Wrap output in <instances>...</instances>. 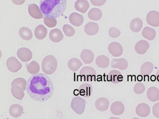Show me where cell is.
Returning a JSON list of instances; mask_svg holds the SVG:
<instances>
[{
    "label": "cell",
    "instance_id": "cell-1",
    "mask_svg": "<svg viewBox=\"0 0 159 119\" xmlns=\"http://www.w3.org/2000/svg\"><path fill=\"white\" fill-rule=\"evenodd\" d=\"M27 82L28 94L35 101L44 102L52 96L53 84L47 75L38 73L32 75Z\"/></svg>",
    "mask_w": 159,
    "mask_h": 119
},
{
    "label": "cell",
    "instance_id": "cell-2",
    "mask_svg": "<svg viewBox=\"0 0 159 119\" xmlns=\"http://www.w3.org/2000/svg\"><path fill=\"white\" fill-rule=\"evenodd\" d=\"M67 0H40V8L45 17L57 18L66 10Z\"/></svg>",
    "mask_w": 159,
    "mask_h": 119
},
{
    "label": "cell",
    "instance_id": "cell-3",
    "mask_svg": "<svg viewBox=\"0 0 159 119\" xmlns=\"http://www.w3.org/2000/svg\"><path fill=\"white\" fill-rule=\"evenodd\" d=\"M57 67V60L54 56L49 55L43 60L42 68L43 72L47 75H51L54 73Z\"/></svg>",
    "mask_w": 159,
    "mask_h": 119
},
{
    "label": "cell",
    "instance_id": "cell-4",
    "mask_svg": "<svg viewBox=\"0 0 159 119\" xmlns=\"http://www.w3.org/2000/svg\"><path fill=\"white\" fill-rule=\"evenodd\" d=\"M86 101L82 98L75 97L72 98L70 104L72 109L78 114H82L85 110Z\"/></svg>",
    "mask_w": 159,
    "mask_h": 119
},
{
    "label": "cell",
    "instance_id": "cell-5",
    "mask_svg": "<svg viewBox=\"0 0 159 119\" xmlns=\"http://www.w3.org/2000/svg\"><path fill=\"white\" fill-rule=\"evenodd\" d=\"M80 76L84 81H94L96 80V72L92 67L86 66L82 68L80 72Z\"/></svg>",
    "mask_w": 159,
    "mask_h": 119
},
{
    "label": "cell",
    "instance_id": "cell-6",
    "mask_svg": "<svg viewBox=\"0 0 159 119\" xmlns=\"http://www.w3.org/2000/svg\"><path fill=\"white\" fill-rule=\"evenodd\" d=\"M7 68L11 72H15L19 71L22 67L21 62H19L16 57H9L6 61Z\"/></svg>",
    "mask_w": 159,
    "mask_h": 119
},
{
    "label": "cell",
    "instance_id": "cell-7",
    "mask_svg": "<svg viewBox=\"0 0 159 119\" xmlns=\"http://www.w3.org/2000/svg\"><path fill=\"white\" fill-rule=\"evenodd\" d=\"M17 56L22 62L26 63L32 59L33 54L29 49L23 47L17 50Z\"/></svg>",
    "mask_w": 159,
    "mask_h": 119
},
{
    "label": "cell",
    "instance_id": "cell-8",
    "mask_svg": "<svg viewBox=\"0 0 159 119\" xmlns=\"http://www.w3.org/2000/svg\"><path fill=\"white\" fill-rule=\"evenodd\" d=\"M148 24L151 26H159V13L155 11H151L148 13L146 17Z\"/></svg>",
    "mask_w": 159,
    "mask_h": 119
},
{
    "label": "cell",
    "instance_id": "cell-9",
    "mask_svg": "<svg viewBox=\"0 0 159 119\" xmlns=\"http://www.w3.org/2000/svg\"><path fill=\"white\" fill-rule=\"evenodd\" d=\"M108 51L110 53L115 57L121 56L123 53L122 46L116 42L110 43L108 45Z\"/></svg>",
    "mask_w": 159,
    "mask_h": 119
},
{
    "label": "cell",
    "instance_id": "cell-10",
    "mask_svg": "<svg viewBox=\"0 0 159 119\" xmlns=\"http://www.w3.org/2000/svg\"><path fill=\"white\" fill-rule=\"evenodd\" d=\"M111 66L112 68L118 69L120 70H126L128 66V63L126 59L124 58H114L111 60Z\"/></svg>",
    "mask_w": 159,
    "mask_h": 119
},
{
    "label": "cell",
    "instance_id": "cell-11",
    "mask_svg": "<svg viewBox=\"0 0 159 119\" xmlns=\"http://www.w3.org/2000/svg\"><path fill=\"white\" fill-rule=\"evenodd\" d=\"M28 11L30 15L36 19H42L43 15L39 6L35 3L28 5Z\"/></svg>",
    "mask_w": 159,
    "mask_h": 119
},
{
    "label": "cell",
    "instance_id": "cell-12",
    "mask_svg": "<svg viewBox=\"0 0 159 119\" xmlns=\"http://www.w3.org/2000/svg\"><path fill=\"white\" fill-rule=\"evenodd\" d=\"M135 111L138 116L142 118H145L148 116L150 113L151 109L148 104L142 103L137 106Z\"/></svg>",
    "mask_w": 159,
    "mask_h": 119
},
{
    "label": "cell",
    "instance_id": "cell-13",
    "mask_svg": "<svg viewBox=\"0 0 159 119\" xmlns=\"http://www.w3.org/2000/svg\"><path fill=\"white\" fill-rule=\"evenodd\" d=\"M107 80L108 81L116 84L122 81L123 77L121 73L119 71L113 70L109 72L107 76Z\"/></svg>",
    "mask_w": 159,
    "mask_h": 119
},
{
    "label": "cell",
    "instance_id": "cell-14",
    "mask_svg": "<svg viewBox=\"0 0 159 119\" xmlns=\"http://www.w3.org/2000/svg\"><path fill=\"white\" fill-rule=\"evenodd\" d=\"M149 48V43L144 40L138 42L134 47L135 51L139 55H143L146 53Z\"/></svg>",
    "mask_w": 159,
    "mask_h": 119
},
{
    "label": "cell",
    "instance_id": "cell-15",
    "mask_svg": "<svg viewBox=\"0 0 159 119\" xmlns=\"http://www.w3.org/2000/svg\"><path fill=\"white\" fill-rule=\"evenodd\" d=\"M111 112L115 115H120L125 111V106L120 101H115L112 103L110 108Z\"/></svg>",
    "mask_w": 159,
    "mask_h": 119
},
{
    "label": "cell",
    "instance_id": "cell-16",
    "mask_svg": "<svg viewBox=\"0 0 159 119\" xmlns=\"http://www.w3.org/2000/svg\"><path fill=\"white\" fill-rule=\"evenodd\" d=\"M93 87L90 84H83L79 87V94L84 97H90L93 93Z\"/></svg>",
    "mask_w": 159,
    "mask_h": 119
},
{
    "label": "cell",
    "instance_id": "cell-17",
    "mask_svg": "<svg viewBox=\"0 0 159 119\" xmlns=\"http://www.w3.org/2000/svg\"><path fill=\"white\" fill-rule=\"evenodd\" d=\"M109 101L106 98L101 97L97 99L95 102V107L99 111L105 112L108 109Z\"/></svg>",
    "mask_w": 159,
    "mask_h": 119
},
{
    "label": "cell",
    "instance_id": "cell-18",
    "mask_svg": "<svg viewBox=\"0 0 159 119\" xmlns=\"http://www.w3.org/2000/svg\"><path fill=\"white\" fill-rule=\"evenodd\" d=\"M75 10L82 13H85L90 8L87 0H77L74 5Z\"/></svg>",
    "mask_w": 159,
    "mask_h": 119
},
{
    "label": "cell",
    "instance_id": "cell-19",
    "mask_svg": "<svg viewBox=\"0 0 159 119\" xmlns=\"http://www.w3.org/2000/svg\"><path fill=\"white\" fill-rule=\"evenodd\" d=\"M80 57L85 64H90L93 61L94 55L91 50L84 49L81 53Z\"/></svg>",
    "mask_w": 159,
    "mask_h": 119
},
{
    "label": "cell",
    "instance_id": "cell-20",
    "mask_svg": "<svg viewBox=\"0 0 159 119\" xmlns=\"http://www.w3.org/2000/svg\"><path fill=\"white\" fill-rule=\"evenodd\" d=\"M84 32L89 36H94L97 34L99 30V26L96 23L89 22L85 25Z\"/></svg>",
    "mask_w": 159,
    "mask_h": 119
},
{
    "label": "cell",
    "instance_id": "cell-21",
    "mask_svg": "<svg viewBox=\"0 0 159 119\" xmlns=\"http://www.w3.org/2000/svg\"><path fill=\"white\" fill-rule=\"evenodd\" d=\"M24 111V108L19 104L12 105L9 108L10 115L14 118H17L22 116Z\"/></svg>",
    "mask_w": 159,
    "mask_h": 119
},
{
    "label": "cell",
    "instance_id": "cell-22",
    "mask_svg": "<svg viewBox=\"0 0 159 119\" xmlns=\"http://www.w3.org/2000/svg\"><path fill=\"white\" fill-rule=\"evenodd\" d=\"M69 19L70 22L73 25L76 27L80 26L84 22L83 16L76 12L71 13L70 15Z\"/></svg>",
    "mask_w": 159,
    "mask_h": 119
},
{
    "label": "cell",
    "instance_id": "cell-23",
    "mask_svg": "<svg viewBox=\"0 0 159 119\" xmlns=\"http://www.w3.org/2000/svg\"><path fill=\"white\" fill-rule=\"evenodd\" d=\"M148 99L152 102H156L159 100V90L154 86L150 87L147 92Z\"/></svg>",
    "mask_w": 159,
    "mask_h": 119
},
{
    "label": "cell",
    "instance_id": "cell-24",
    "mask_svg": "<svg viewBox=\"0 0 159 119\" xmlns=\"http://www.w3.org/2000/svg\"><path fill=\"white\" fill-rule=\"evenodd\" d=\"M50 40L54 43H58L64 39L62 31L58 29H55L50 31L49 34Z\"/></svg>",
    "mask_w": 159,
    "mask_h": 119
},
{
    "label": "cell",
    "instance_id": "cell-25",
    "mask_svg": "<svg viewBox=\"0 0 159 119\" xmlns=\"http://www.w3.org/2000/svg\"><path fill=\"white\" fill-rule=\"evenodd\" d=\"M153 65L150 62H145L140 68V74L143 77L149 76L153 71Z\"/></svg>",
    "mask_w": 159,
    "mask_h": 119
},
{
    "label": "cell",
    "instance_id": "cell-26",
    "mask_svg": "<svg viewBox=\"0 0 159 119\" xmlns=\"http://www.w3.org/2000/svg\"><path fill=\"white\" fill-rule=\"evenodd\" d=\"M95 63L98 67L103 69L107 68L109 65V58L106 56L101 55L97 57Z\"/></svg>",
    "mask_w": 159,
    "mask_h": 119
},
{
    "label": "cell",
    "instance_id": "cell-27",
    "mask_svg": "<svg viewBox=\"0 0 159 119\" xmlns=\"http://www.w3.org/2000/svg\"><path fill=\"white\" fill-rule=\"evenodd\" d=\"M34 33L35 37L38 39H43L47 36V30L43 25H39L35 28Z\"/></svg>",
    "mask_w": 159,
    "mask_h": 119
},
{
    "label": "cell",
    "instance_id": "cell-28",
    "mask_svg": "<svg viewBox=\"0 0 159 119\" xmlns=\"http://www.w3.org/2000/svg\"><path fill=\"white\" fill-rule=\"evenodd\" d=\"M12 94L16 99L22 100L25 96V92L23 88L18 85H14L11 88Z\"/></svg>",
    "mask_w": 159,
    "mask_h": 119
},
{
    "label": "cell",
    "instance_id": "cell-29",
    "mask_svg": "<svg viewBox=\"0 0 159 119\" xmlns=\"http://www.w3.org/2000/svg\"><path fill=\"white\" fill-rule=\"evenodd\" d=\"M143 27V22L139 18H135L131 21L130 24L131 30L134 32H139Z\"/></svg>",
    "mask_w": 159,
    "mask_h": 119
},
{
    "label": "cell",
    "instance_id": "cell-30",
    "mask_svg": "<svg viewBox=\"0 0 159 119\" xmlns=\"http://www.w3.org/2000/svg\"><path fill=\"white\" fill-rule=\"evenodd\" d=\"M142 35L145 39L150 41L153 40L156 37V31L149 27H146L142 30Z\"/></svg>",
    "mask_w": 159,
    "mask_h": 119
},
{
    "label": "cell",
    "instance_id": "cell-31",
    "mask_svg": "<svg viewBox=\"0 0 159 119\" xmlns=\"http://www.w3.org/2000/svg\"><path fill=\"white\" fill-rule=\"evenodd\" d=\"M19 34L21 39L26 41H29L33 37V33L30 29L24 27L20 29Z\"/></svg>",
    "mask_w": 159,
    "mask_h": 119
},
{
    "label": "cell",
    "instance_id": "cell-32",
    "mask_svg": "<svg viewBox=\"0 0 159 119\" xmlns=\"http://www.w3.org/2000/svg\"><path fill=\"white\" fill-rule=\"evenodd\" d=\"M82 65V63L80 60L77 58H71L68 63L69 68L74 72L79 70Z\"/></svg>",
    "mask_w": 159,
    "mask_h": 119
},
{
    "label": "cell",
    "instance_id": "cell-33",
    "mask_svg": "<svg viewBox=\"0 0 159 119\" xmlns=\"http://www.w3.org/2000/svg\"><path fill=\"white\" fill-rule=\"evenodd\" d=\"M88 16L89 19L93 21H98L102 17V11L98 8H93L88 12Z\"/></svg>",
    "mask_w": 159,
    "mask_h": 119
},
{
    "label": "cell",
    "instance_id": "cell-34",
    "mask_svg": "<svg viewBox=\"0 0 159 119\" xmlns=\"http://www.w3.org/2000/svg\"><path fill=\"white\" fill-rule=\"evenodd\" d=\"M26 66L29 73L32 75L38 74L40 69L39 65L36 61H32L30 63L26 64Z\"/></svg>",
    "mask_w": 159,
    "mask_h": 119
},
{
    "label": "cell",
    "instance_id": "cell-35",
    "mask_svg": "<svg viewBox=\"0 0 159 119\" xmlns=\"http://www.w3.org/2000/svg\"><path fill=\"white\" fill-rule=\"evenodd\" d=\"M27 83L26 80L24 78H17L13 80L11 83V86L14 85H18L21 86L24 91H25L27 87Z\"/></svg>",
    "mask_w": 159,
    "mask_h": 119
},
{
    "label": "cell",
    "instance_id": "cell-36",
    "mask_svg": "<svg viewBox=\"0 0 159 119\" xmlns=\"http://www.w3.org/2000/svg\"><path fill=\"white\" fill-rule=\"evenodd\" d=\"M63 30L66 36L68 37H73L76 32L75 29L72 26L66 24L63 26Z\"/></svg>",
    "mask_w": 159,
    "mask_h": 119
},
{
    "label": "cell",
    "instance_id": "cell-37",
    "mask_svg": "<svg viewBox=\"0 0 159 119\" xmlns=\"http://www.w3.org/2000/svg\"><path fill=\"white\" fill-rule=\"evenodd\" d=\"M44 24L49 28L55 27L57 25V20L55 18L45 17L43 19Z\"/></svg>",
    "mask_w": 159,
    "mask_h": 119
},
{
    "label": "cell",
    "instance_id": "cell-38",
    "mask_svg": "<svg viewBox=\"0 0 159 119\" xmlns=\"http://www.w3.org/2000/svg\"><path fill=\"white\" fill-rule=\"evenodd\" d=\"M145 90H146V87L145 85L141 83H138L136 84L134 86V92L137 94H142L145 92Z\"/></svg>",
    "mask_w": 159,
    "mask_h": 119
},
{
    "label": "cell",
    "instance_id": "cell-39",
    "mask_svg": "<svg viewBox=\"0 0 159 119\" xmlns=\"http://www.w3.org/2000/svg\"><path fill=\"white\" fill-rule=\"evenodd\" d=\"M109 36L112 38H117L120 35L121 32L119 30L116 28L111 27L108 31Z\"/></svg>",
    "mask_w": 159,
    "mask_h": 119
},
{
    "label": "cell",
    "instance_id": "cell-40",
    "mask_svg": "<svg viewBox=\"0 0 159 119\" xmlns=\"http://www.w3.org/2000/svg\"><path fill=\"white\" fill-rule=\"evenodd\" d=\"M152 112L155 117L159 118V102L154 104L152 107Z\"/></svg>",
    "mask_w": 159,
    "mask_h": 119
},
{
    "label": "cell",
    "instance_id": "cell-41",
    "mask_svg": "<svg viewBox=\"0 0 159 119\" xmlns=\"http://www.w3.org/2000/svg\"><path fill=\"white\" fill-rule=\"evenodd\" d=\"M90 1L94 6H101L105 4L107 0H90Z\"/></svg>",
    "mask_w": 159,
    "mask_h": 119
},
{
    "label": "cell",
    "instance_id": "cell-42",
    "mask_svg": "<svg viewBox=\"0 0 159 119\" xmlns=\"http://www.w3.org/2000/svg\"><path fill=\"white\" fill-rule=\"evenodd\" d=\"M26 0H12V2L16 5H21L24 4Z\"/></svg>",
    "mask_w": 159,
    "mask_h": 119
},
{
    "label": "cell",
    "instance_id": "cell-43",
    "mask_svg": "<svg viewBox=\"0 0 159 119\" xmlns=\"http://www.w3.org/2000/svg\"><path fill=\"white\" fill-rule=\"evenodd\" d=\"M156 80H157V82H158V83H159V69L158 70L157 73H156Z\"/></svg>",
    "mask_w": 159,
    "mask_h": 119
},
{
    "label": "cell",
    "instance_id": "cell-44",
    "mask_svg": "<svg viewBox=\"0 0 159 119\" xmlns=\"http://www.w3.org/2000/svg\"><path fill=\"white\" fill-rule=\"evenodd\" d=\"M109 119H120V118H118V117H111Z\"/></svg>",
    "mask_w": 159,
    "mask_h": 119
},
{
    "label": "cell",
    "instance_id": "cell-45",
    "mask_svg": "<svg viewBox=\"0 0 159 119\" xmlns=\"http://www.w3.org/2000/svg\"><path fill=\"white\" fill-rule=\"evenodd\" d=\"M132 119H139V118H134Z\"/></svg>",
    "mask_w": 159,
    "mask_h": 119
}]
</instances>
